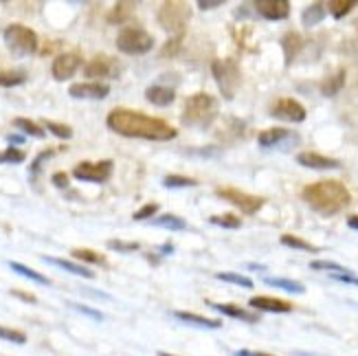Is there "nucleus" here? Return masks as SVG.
I'll list each match as a JSON object with an SVG mask.
<instances>
[{"instance_id": "50", "label": "nucleus", "mask_w": 358, "mask_h": 356, "mask_svg": "<svg viewBox=\"0 0 358 356\" xmlns=\"http://www.w3.org/2000/svg\"><path fill=\"white\" fill-rule=\"evenodd\" d=\"M24 136H9V143H22Z\"/></svg>"}, {"instance_id": "17", "label": "nucleus", "mask_w": 358, "mask_h": 356, "mask_svg": "<svg viewBox=\"0 0 358 356\" xmlns=\"http://www.w3.org/2000/svg\"><path fill=\"white\" fill-rule=\"evenodd\" d=\"M248 306L255 308V311H262V313H275V315L292 313V304L284 301V299H277V297H253L248 301Z\"/></svg>"}, {"instance_id": "5", "label": "nucleus", "mask_w": 358, "mask_h": 356, "mask_svg": "<svg viewBox=\"0 0 358 356\" xmlns=\"http://www.w3.org/2000/svg\"><path fill=\"white\" fill-rule=\"evenodd\" d=\"M211 73H213V80L217 82V88H220L222 97L227 101H231L236 97V92L240 90V84H242V73H240V66L236 59H215L211 64Z\"/></svg>"}, {"instance_id": "44", "label": "nucleus", "mask_w": 358, "mask_h": 356, "mask_svg": "<svg viewBox=\"0 0 358 356\" xmlns=\"http://www.w3.org/2000/svg\"><path fill=\"white\" fill-rule=\"evenodd\" d=\"M51 183L55 185L57 190H66V187H69V176H66L64 172H57V174H53Z\"/></svg>"}, {"instance_id": "40", "label": "nucleus", "mask_w": 358, "mask_h": 356, "mask_svg": "<svg viewBox=\"0 0 358 356\" xmlns=\"http://www.w3.org/2000/svg\"><path fill=\"white\" fill-rule=\"evenodd\" d=\"M55 152H57V150H44V152H40V154H38L36 161L31 163V167H29V174H31V178H36V176H38V172H40V167L44 165V161L53 159V157H55Z\"/></svg>"}, {"instance_id": "47", "label": "nucleus", "mask_w": 358, "mask_h": 356, "mask_svg": "<svg viewBox=\"0 0 358 356\" xmlns=\"http://www.w3.org/2000/svg\"><path fill=\"white\" fill-rule=\"evenodd\" d=\"M11 295H13V297H20V299H24V301H29V304H36V297H34V295H24L22 290H11Z\"/></svg>"}, {"instance_id": "30", "label": "nucleus", "mask_w": 358, "mask_h": 356, "mask_svg": "<svg viewBox=\"0 0 358 356\" xmlns=\"http://www.w3.org/2000/svg\"><path fill=\"white\" fill-rule=\"evenodd\" d=\"M154 227H161V229H169V231H185L187 229V222L178 215H172V213H163L159 218L152 220Z\"/></svg>"}, {"instance_id": "4", "label": "nucleus", "mask_w": 358, "mask_h": 356, "mask_svg": "<svg viewBox=\"0 0 358 356\" xmlns=\"http://www.w3.org/2000/svg\"><path fill=\"white\" fill-rule=\"evenodd\" d=\"M192 20V5L182 3V0H172V3H163L157 13V22L163 31L172 36H182L185 27Z\"/></svg>"}, {"instance_id": "12", "label": "nucleus", "mask_w": 358, "mask_h": 356, "mask_svg": "<svg viewBox=\"0 0 358 356\" xmlns=\"http://www.w3.org/2000/svg\"><path fill=\"white\" fill-rule=\"evenodd\" d=\"M82 55L80 53H62L53 59V64H51V75H53V80L57 82H66L71 80V77L82 69Z\"/></svg>"}, {"instance_id": "46", "label": "nucleus", "mask_w": 358, "mask_h": 356, "mask_svg": "<svg viewBox=\"0 0 358 356\" xmlns=\"http://www.w3.org/2000/svg\"><path fill=\"white\" fill-rule=\"evenodd\" d=\"M180 42H182V36L174 38L172 42H167V44H165V49H163V55H174V53L178 51V46H180Z\"/></svg>"}, {"instance_id": "13", "label": "nucleus", "mask_w": 358, "mask_h": 356, "mask_svg": "<svg viewBox=\"0 0 358 356\" xmlns=\"http://www.w3.org/2000/svg\"><path fill=\"white\" fill-rule=\"evenodd\" d=\"M117 62L108 55H97L92 57L88 64L84 66V75L88 80H106V77H115L117 75Z\"/></svg>"}, {"instance_id": "27", "label": "nucleus", "mask_w": 358, "mask_h": 356, "mask_svg": "<svg viewBox=\"0 0 358 356\" xmlns=\"http://www.w3.org/2000/svg\"><path fill=\"white\" fill-rule=\"evenodd\" d=\"M358 7V0H330L328 3V9L330 13H332V18H336V20H341V18H345V15L352 11V9H356Z\"/></svg>"}, {"instance_id": "38", "label": "nucleus", "mask_w": 358, "mask_h": 356, "mask_svg": "<svg viewBox=\"0 0 358 356\" xmlns=\"http://www.w3.org/2000/svg\"><path fill=\"white\" fill-rule=\"evenodd\" d=\"M44 128L49 130L53 136L57 138H64V141H69V138H73V128L66 126V123H57V121H44Z\"/></svg>"}, {"instance_id": "37", "label": "nucleus", "mask_w": 358, "mask_h": 356, "mask_svg": "<svg viewBox=\"0 0 358 356\" xmlns=\"http://www.w3.org/2000/svg\"><path fill=\"white\" fill-rule=\"evenodd\" d=\"M209 222H211V225H215V227H222V229H240V227H242V220L238 218V215H233V213L211 215Z\"/></svg>"}, {"instance_id": "32", "label": "nucleus", "mask_w": 358, "mask_h": 356, "mask_svg": "<svg viewBox=\"0 0 358 356\" xmlns=\"http://www.w3.org/2000/svg\"><path fill=\"white\" fill-rule=\"evenodd\" d=\"M13 126L18 128V130H22L24 134H29V136H36V138H44L46 136V132H44L42 126H38L36 121L24 119V117H15L13 119Z\"/></svg>"}, {"instance_id": "1", "label": "nucleus", "mask_w": 358, "mask_h": 356, "mask_svg": "<svg viewBox=\"0 0 358 356\" xmlns=\"http://www.w3.org/2000/svg\"><path fill=\"white\" fill-rule=\"evenodd\" d=\"M106 126L113 132L126 138H145V141H172L178 136V130L169 126L165 119L150 117L132 108H115L108 113Z\"/></svg>"}, {"instance_id": "48", "label": "nucleus", "mask_w": 358, "mask_h": 356, "mask_svg": "<svg viewBox=\"0 0 358 356\" xmlns=\"http://www.w3.org/2000/svg\"><path fill=\"white\" fill-rule=\"evenodd\" d=\"M236 356H273V354H266V352H253V350H240V352H236Z\"/></svg>"}, {"instance_id": "28", "label": "nucleus", "mask_w": 358, "mask_h": 356, "mask_svg": "<svg viewBox=\"0 0 358 356\" xmlns=\"http://www.w3.org/2000/svg\"><path fill=\"white\" fill-rule=\"evenodd\" d=\"M279 242H282L284 246H290V249H299V251H308V253H319L321 249L315 244H310L308 240L299 238V236H292V234H284L282 238H279Z\"/></svg>"}, {"instance_id": "35", "label": "nucleus", "mask_w": 358, "mask_h": 356, "mask_svg": "<svg viewBox=\"0 0 358 356\" xmlns=\"http://www.w3.org/2000/svg\"><path fill=\"white\" fill-rule=\"evenodd\" d=\"M163 185L169 190H182V187H196L198 180L192 176H178V174H169L163 178Z\"/></svg>"}, {"instance_id": "6", "label": "nucleus", "mask_w": 358, "mask_h": 356, "mask_svg": "<svg viewBox=\"0 0 358 356\" xmlns=\"http://www.w3.org/2000/svg\"><path fill=\"white\" fill-rule=\"evenodd\" d=\"M3 40L7 44V49L18 57L34 55L38 51V44H40L36 31L24 27V24H9L3 31Z\"/></svg>"}, {"instance_id": "41", "label": "nucleus", "mask_w": 358, "mask_h": 356, "mask_svg": "<svg viewBox=\"0 0 358 356\" xmlns=\"http://www.w3.org/2000/svg\"><path fill=\"white\" fill-rule=\"evenodd\" d=\"M108 249L121 251V253H130V251L141 249V244H138V242H123V240H108Z\"/></svg>"}, {"instance_id": "8", "label": "nucleus", "mask_w": 358, "mask_h": 356, "mask_svg": "<svg viewBox=\"0 0 358 356\" xmlns=\"http://www.w3.org/2000/svg\"><path fill=\"white\" fill-rule=\"evenodd\" d=\"M215 196L217 198H222L227 200L229 205L233 207H238L242 213L246 215H253L257 213L264 203H266V198H262V196H253V194H246V192H240L238 187H217L215 190Z\"/></svg>"}, {"instance_id": "36", "label": "nucleus", "mask_w": 358, "mask_h": 356, "mask_svg": "<svg viewBox=\"0 0 358 356\" xmlns=\"http://www.w3.org/2000/svg\"><path fill=\"white\" fill-rule=\"evenodd\" d=\"M24 82H27L24 71H0V86L11 88V86H20Z\"/></svg>"}, {"instance_id": "42", "label": "nucleus", "mask_w": 358, "mask_h": 356, "mask_svg": "<svg viewBox=\"0 0 358 356\" xmlns=\"http://www.w3.org/2000/svg\"><path fill=\"white\" fill-rule=\"evenodd\" d=\"M157 213H159V205H157V203H148V205H143L138 211H134L132 218H134L136 222H138V220H152Z\"/></svg>"}, {"instance_id": "34", "label": "nucleus", "mask_w": 358, "mask_h": 356, "mask_svg": "<svg viewBox=\"0 0 358 356\" xmlns=\"http://www.w3.org/2000/svg\"><path fill=\"white\" fill-rule=\"evenodd\" d=\"M220 282H227V284H236V286H242V288H253V280L248 275H240V273H231V271H224V273H217L215 275Z\"/></svg>"}, {"instance_id": "21", "label": "nucleus", "mask_w": 358, "mask_h": 356, "mask_svg": "<svg viewBox=\"0 0 358 356\" xmlns=\"http://www.w3.org/2000/svg\"><path fill=\"white\" fill-rule=\"evenodd\" d=\"M174 317H176L178 321L189 323V326H196V328H207V330H217V328H222V321H220V319L202 317V315H196V313L176 311V313H174Z\"/></svg>"}, {"instance_id": "33", "label": "nucleus", "mask_w": 358, "mask_h": 356, "mask_svg": "<svg viewBox=\"0 0 358 356\" xmlns=\"http://www.w3.org/2000/svg\"><path fill=\"white\" fill-rule=\"evenodd\" d=\"M71 257L84 262V264H99V266H106V257L97 251L92 249H73L71 251Z\"/></svg>"}, {"instance_id": "16", "label": "nucleus", "mask_w": 358, "mask_h": 356, "mask_svg": "<svg viewBox=\"0 0 358 356\" xmlns=\"http://www.w3.org/2000/svg\"><path fill=\"white\" fill-rule=\"evenodd\" d=\"M297 163L308 167V169H336V167H341L338 159L323 157V154H319V152H299Z\"/></svg>"}, {"instance_id": "20", "label": "nucleus", "mask_w": 358, "mask_h": 356, "mask_svg": "<svg viewBox=\"0 0 358 356\" xmlns=\"http://www.w3.org/2000/svg\"><path fill=\"white\" fill-rule=\"evenodd\" d=\"M209 306L215 308L217 313L231 317V319H240V321H246V323H257L259 321V315L257 313L244 311V308H240L236 304H213V301H209Z\"/></svg>"}, {"instance_id": "52", "label": "nucleus", "mask_w": 358, "mask_h": 356, "mask_svg": "<svg viewBox=\"0 0 358 356\" xmlns=\"http://www.w3.org/2000/svg\"><path fill=\"white\" fill-rule=\"evenodd\" d=\"M352 284H356V286H358V280H356V277H354V282H352Z\"/></svg>"}, {"instance_id": "43", "label": "nucleus", "mask_w": 358, "mask_h": 356, "mask_svg": "<svg viewBox=\"0 0 358 356\" xmlns=\"http://www.w3.org/2000/svg\"><path fill=\"white\" fill-rule=\"evenodd\" d=\"M27 159V154L18 148H7L3 152V163H22Z\"/></svg>"}, {"instance_id": "2", "label": "nucleus", "mask_w": 358, "mask_h": 356, "mask_svg": "<svg viewBox=\"0 0 358 356\" xmlns=\"http://www.w3.org/2000/svg\"><path fill=\"white\" fill-rule=\"evenodd\" d=\"M303 203L321 215H336L352 203V194L341 180H319L301 190Z\"/></svg>"}, {"instance_id": "51", "label": "nucleus", "mask_w": 358, "mask_h": 356, "mask_svg": "<svg viewBox=\"0 0 358 356\" xmlns=\"http://www.w3.org/2000/svg\"><path fill=\"white\" fill-rule=\"evenodd\" d=\"M159 356H174V354H167V352H159Z\"/></svg>"}, {"instance_id": "3", "label": "nucleus", "mask_w": 358, "mask_h": 356, "mask_svg": "<svg viewBox=\"0 0 358 356\" xmlns=\"http://www.w3.org/2000/svg\"><path fill=\"white\" fill-rule=\"evenodd\" d=\"M217 117V99L207 92H196L185 101L182 123L189 128H209Z\"/></svg>"}, {"instance_id": "29", "label": "nucleus", "mask_w": 358, "mask_h": 356, "mask_svg": "<svg viewBox=\"0 0 358 356\" xmlns=\"http://www.w3.org/2000/svg\"><path fill=\"white\" fill-rule=\"evenodd\" d=\"M310 269H313V271H328L332 275H354L343 264H338V262H330V259H313V262H310Z\"/></svg>"}, {"instance_id": "25", "label": "nucleus", "mask_w": 358, "mask_h": 356, "mask_svg": "<svg viewBox=\"0 0 358 356\" xmlns=\"http://www.w3.org/2000/svg\"><path fill=\"white\" fill-rule=\"evenodd\" d=\"M264 284H266V286H275V288H282L286 292H294V295H301V292H306V286L301 282L288 280V277H264Z\"/></svg>"}, {"instance_id": "9", "label": "nucleus", "mask_w": 358, "mask_h": 356, "mask_svg": "<svg viewBox=\"0 0 358 356\" xmlns=\"http://www.w3.org/2000/svg\"><path fill=\"white\" fill-rule=\"evenodd\" d=\"M115 163L110 159L106 161H82L73 167V178L84 180V183H106L113 176Z\"/></svg>"}, {"instance_id": "18", "label": "nucleus", "mask_w": 358, "mask_h": 356, "mask_svg": "<svg viewBox=\"0 0 358 356\" xmlns=\"http://www.w3.org/2000/svg\"><path fill=\"white\" fill-rule=\"evenodd\" d=\"M145 99L152 104V106H159V108H167L172 106L174 99H176V90L169 88V86H163V84H154L150 88H145Z\"/></svg>"}, {"instance_id": "23", "label": "nucleus", "mask_w": 358, "mask_h": 356, "mask_svg": "<svg viewBox=\"0 0 358 356\" xmlns=\"http://www.w3.org/2000/svg\"><path fill=\"white\" fill-rule=\"evenodd\" d=\"M345 80H348L345 69H338L334 75L328 77V80H323V82H321V92H323L325 97H334V95H338L341 88L345 86Z\"/></svg>"}, {"instance_id": "49", "label": "nucleus", "mask_w": 358, "mask_h": 356, "mask_svg": "<svg viewBox=\"0 0 358 356\" xmlns=\"http://www.w3.org/2000/svg\"><path fill=\"white\" fill-rule=\"evenodd\" d=\"M348 227L354 229V231H358V215H350V218H348Z\"/></svg>"}, {"instance_id": "22", "label": "nucleus", "mask_w": 358, "mask_h": 356, "mask_svg": "<svg viewBox=\"0 0 358 356\" xmlns=\"http://www.w3.org/2000/svg\"><path fill=\"white\" fill-rule=\"evenodd\" d=\"M44 262H49V264H53V266H57V269H64V271H69V273H73V275H77V277H84V280H92V277H95L90 269H86V266H82V264H75V262H71V259H62V257H51V255H46Z\"/></svg>"}, {"instance_id": "31", "label": "nucleus", "mask_w": 358, "mask_h": 356, "mask_svg": "<svg viewBox=\"0 0 358 356\" xmlns=\"http://www.w3.org/2000/svg\"><path fill=\"white\" fill-rule=\"evenodd\" d=\"M9 266H11L15 273H20L22 277H27V280L36 282V284H42V286H49V284H51L49 277H44V275H40L38 271H34V269H29V266L20 264V262H9Z\"/></svg>"}, {"instance_id": "39", "label": "nucleus", "mask_w": 358, "mask_h": 356, "mask_svg": "<svg viewBox=\"0 0 358 356\" xmlns=\"http://www.w3.org/2000/svg\"><path fill=\"white\" fill-rule=\"evenodd\" d=\"M0 339H5V341H11L15 346H24L27 343V334L15 330V328H7V326H0Z\"/></svg>"}, {"instance_id": "10", "label": "nucleus", "mask_w": 358, "mask_h": 356, "mask_svg": "<svg viewBox=\"0 0 358 356\" xmlns=\"http://www.w3.org/2000/svg\"><path fill=\"white\" fill-rule=\"evenodd\" d=\"M268 113L273 119H279V121H288V123H301L306 121L308 113L306 108L292 97H279L271 104Z\"/></svg>"}, {"instance_id": "14", "label": "nucleus", "mask_w": 358, "mask_h": 356, "mask_svg": "<svg viewBox=\"0 0 358 356\" xmlns=\"http://www.w3.org/2000/svg\"><path fill=\"white\" fill-rule=\"evenodd\" d=\"M69 95L73 99H103L110 95V86L103 82H82L73 84L69 88Z\"/></svg>"}, {"instance_id": "24", "label": "nucleus", "mask_w": 358, "mask_h": 356, "mask_svg": "<svg viewBox=\"0 0 358 356\" xmlns=\"http://www.w3.org/2000/svg\"><path fill=\"white\" fill-rule=\"evenodd\" d=\"M325 15H328V11H325V5L323 3H313V5H308L303 9V13H301V24L306 29H313L319 22H323Z\"/></svg>"}, {"instance_id": "7", "label": "nucleus", "mask_w": 358, "mask_h": 356, "mask_svg": "<svg viewBox=\"0 0 358 356\" xmlns=\"http://www.w3.org/2000/svg\"><path fill=\"white\" fill-rule=\"evenodd\" d=\"M154 38L141 27H123L117 36V49L126 55H145L152 51Z\"/></svg>"}, {"instance_id": "11", "label": "nucleus", "mask_w": 358, "mask_h": 356, "mask_svg": "<svg viewBox=\"0 0 358 356\" xmlns=\"http://www.w3.org/2000/svg\"><path fill=\"white\" fill-rule=\"evenodd\" d=\"M257 143L262 148H282V150H288L290 145H297L299 143V136L294 134L292 130H286V128H271V130H264L259 132L257 136Z\"/></svg>"}, {"instance_id": "15", "label": "nucleus", "mask_w": 358, "mask_h": 356, "mask_svg": "<svg viewBox=\"0 0 358 356\" xmlns=\"http://www.w3.org/2000/svg\"><path fill=\"white\" fill-rule=\"evenodd\" d=\"M257 13L266 20H286L290 15V3L288 0H257L253 5Z\"/></svg>"}, {"instance_id": "53", "label": "nucleus", "mask_w": 358, "mask_h": 356, "mask_svg": "<svg viewBox=\"0 0 358 356\" xmlns=\"http://www.w3.org/2000/svg\"><path fill=\"white\" fill-rule=\"evenodd\" d=\"M0 163H3V152H0Z\"/></svg>"}, {"instance_id": "26", "label": "nucleus", "mask_w": 358, "mask_h": 356, "mask_svg": "<svg viewBox=\"0 0 358 356\" xmlns=\"http://www.w3.org/2000/svg\"><path fill=\"white\" fill-rule=\"evenodd\" d=\"M134 9H136L134 3H117L115 9L110 11V15H108V22H110V24H121V22H126L128 18H132Z\"/></svg>"}, {"instance_id": "45", "label": "nucleus", "mask_w": 358, "mask_h": 356, "mask_svg": "<svg viewBox=\"0 0 358 356\" xmlns=\"http://www.w3.org/2000/svg\"><path fill=\"white\" fill-rule=\"evenodd\" d=\"M217 7H222V0H198V9L202 11H211Z\"/></svg>"}, {"instance_id": "19", "label": "nucleus", "mask_w": 358, "mask_h": 356, "mask_svg": "<svg viewBox=\"0 0 358 356\" xmlns=\"http://www.w3.org/2000/svg\"><path fill=\"white\" fill-rule=\"evenodd\" d=\"M301 49H303V38L297 34V31H288V34L282 38V51H284L286 66H292V62L299 57Z\"/></svg>"}]
</instances>
